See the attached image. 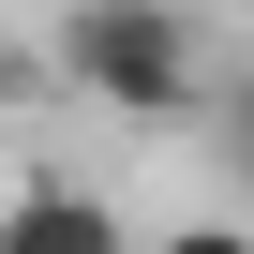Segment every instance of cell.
I'll use <instances>...</instances> for the list:
<instances>
[{
	"label": "cell",
	"mask_w": 254,
	"mask_h": 254,
	"mask_svg": "<svg viewBox=\"0 0 254 254\" xmlns=\"http://www.w3.org/2000/svg\"><path fill=\"white\" fill-rule=\"evenodd\" d=\"M0 254H135V224H120L90 180H15L0 194Z\"/></svg>",
	"instance_id": "2"
},
{
	"label": "cell",
	"mask_w": 254,
	"mask_h": 254,
	"mask_svg": "<svg viewBox=\"0 0 254 254\" xmlns=\"http://www.w3.org/2000/svg\"><path fill=\"white\" fill-rule=\"evenodd\" d=\"M45 60H60V90L105 105V120H194V105H209L194 15H180V0H75Z\"/></svg>",
	"instance_id": "1"
},
{
	"label": "cell",
	"mask_w": 254,
	"mask_h": 254,
	"mask_svg": "<svg viewBox=\"0 0 254 254\" xmlns=\"http://www.w3.org/2000/svg\"><path fill=\"white\" fill-rule=\"evenodd\" d=\"M224 150H239V165H254V90H224Z\"/></svg>",
	"instance_id": "4"
},
{
	"label": "cell",
	"mask_w": 254,
	"mask_h": 254,
	"mask_svg": "<svg viewBox=\"0 0 254 254\" xmlns=\"http://www.w3.org/2000/svg\"><path fill=\"white\" fill-rule=\"evenodd\" d=\"M135 254H254V224H165V239H135Z\"/></svg>",
	"instance_id": "3"
}]
</instances>
